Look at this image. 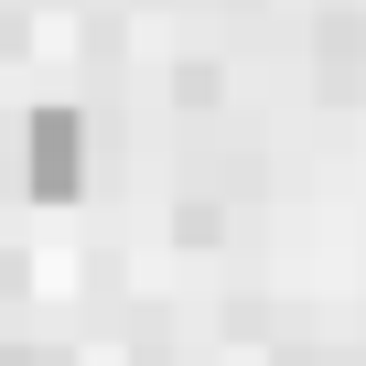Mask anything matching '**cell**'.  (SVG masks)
Wrapping results in <instances>:
<instances>
[{
    "instance_id": "cell-1",
    "label": "cell",
    "mask_w": 366,
    "mask_h": 366,
    "mask_svg": "<svg viewBox=\"0 0 366 366\" xmlns=\"http://www.w3.org/2000/svg\"><path fill=\"white\" fill-rule=\"evenodd\" d=\"M22 183L44 205H76L86 194V119L76 108H33L22 119Z\"/></svg>"
}]
</instances>
